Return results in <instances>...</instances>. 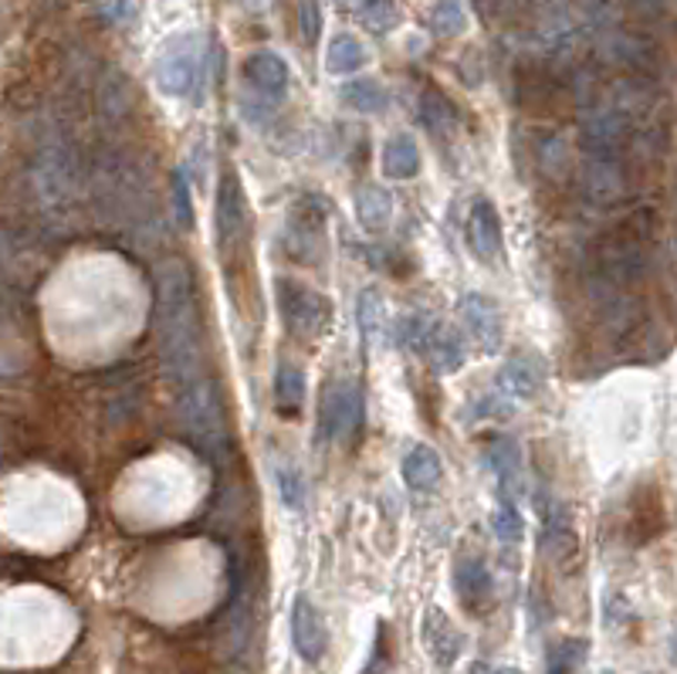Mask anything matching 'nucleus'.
<instances>
[{"mask_svg":"<svg viewBox=\"0 0 677 674\" xmlns=\"http://www.w3.org/2000/svg\"><path fill=\"white\" fill-rule=\"evenodd\" d=\"M475 674H522L519 667H512V664H501V667H491V664H475Z\"/></svg>","mask_w":677,"mask_h":674,"instance_id":"ea45409f","label":"nucleus"},{"mask_svg":"<svg viewBox=\"0 0 677 674\" xmlns=\"http://www.w3.org/2000/svg\"><path fill=\"white\" fill-rule=\"evenodd\" d=\"M299 31H302V38L309 44L319 41V34H322V11H319L315 0H302V4H299Z\"/></svg>","mask_w":677,"mask_h":674,"instance_id":"58836bf2","label":"nucleus"},{"mask_svg":"<svg viewBox=\"0 0 677 674\" xmlns=\"http://www.w3.org/2000/svg\"><path fill=\"white\" fill-rule=\"evenodd\" d=\"M424 166L420 146L410 133H393L383 143V174L389 180H414Z\"/></svg>","mask_w":677,"mask_h":674,"instance_id":"4be33fe9","label":"nucleus"},{"mask_svg":"<svg viewBox=\"0 0 677 674\" xmlns=\"http://www.w3.org/2000/svg\"><path fill=\"white\" fill-rule=\"evenodd\" d=\"M485 465L494 475L501 501H519V495L525 488V465H522L519 440L504 437V434L491 437L488 447H485Z\"/></svg>","mask_w":677,"mask_h":674,"instance_id":"9b49d317","label":"nucleus"},{"mask_svg":"<svg viewBox=\"0 0 677 674\" xmlns=\"http://www.w3.org/2000/svg\"><path fill=\"white\" fill-rule=\"evenodd\" d=\"M274 299H278L281 322H285V329L292 335H299V340H319V335L329 332L332 302L322 292H312L305 286H295V282H285V278H281L278 289H274Z\"/></svg>","mask_w":677,"mask_h":674,"instance_id":"20e7f679","label":"nucleus"},{"mask_svg":"<svg viewBox=\"0 0 677 674\" xmlns=\"http://www.w3.org/2000/svg\"><path fill=\"white\" fill-rule=\"evenodd\" d=\"M455 593L458 600L468 606V610H485L494 597V583H491V573L485 567V559L478 556H465L458 559V567H455Z\"/></svg>","mask_w":677,"mask_h":674,"instance_id":"6ab92c4d","label":"nucleus"},{"mask_svg":"<svg viewBox=\"0 0 677 674\" xmlns=\"http://www.w3.org/2000/svg\"><path fill=\"white\" fill-rule=\"evenodd\" d=\"M156 340L163 366L180 386L200 376V309L194 274L184 261L156 268Z\"/></svg>","mask_w":677,"mask_h":674,"instance_id":"f257e3e1","label":"nucleus"},{"mask_svg":"<svg viewBox=\"0 0 677 674\" xmlns=\"http://www.w3.org/2000/svg\"><path fill=\"white\" fill-rule=\"evenodd\" d=\"M289 628H292V647L295 654L305 661V664H319L325 657V647H329V631H325V621L319 606L299 593L292 600V616H289Z\"/></svg>","mask_w":677,"mask_h":674,"instance_id":"f8f14e48","label":"nucleus"},{"mask_svg":"<svg viewBox=\"0 0 677 674\" xmlns=\"http://www.w3.org/2000/svg\"><path fill=\"white\" fill-rule=\"evenodd\" d=\"M414 353H420L434 373L440 376H450V373H458L465 370L468 363V343H465V335L455 329V325H447V322H437L430 319V325L424 329V335L417 340Z\"/></svg>","mask_w":677,"mask_h":674,"instance_id":"1a4fd4ad","label":"nucleus"},{"mask_svg":"<svg viewBox=\"0 0 677 674\" xmlns=\"http://www.w3.org/2000/svg\"><path fill=\"white\" fill-rule=\"evenodd\" d=\"M305 393H309V376L302 366L295 363H281L278 376H274V407L281 417H299L302 404H305Z\"/></svg>","mask_w":677,"mask_h":674,"instance_id":"393cba45","label":"nucleus"},{"mask_svg":"<svg viewBox=\"0 0 677 674\" xmlns=\"http://www.w3.org/2000/svg\"><path fill=\"white\" fill-rule=\"evenodd\" d=\"M580 194L590 207H613L627 197V166L619 156H586Z\"/></svg>","mask_w":677,"mask_h":674,"instance_id":"6e6552de","label":"nucleus"},{"mask_svg":"<svg viewBox=\"0 0 677 674\" xmlns=\"http://www.w3.org/2000/svg\"><path fill=\"white\" fill-rule=\"evenodd\" d=\"M420 123L434 136H450L458 129V108L437 89H424L420 95Z\"/></svg>","mask_w":677,"mask_h":674,"instance_id":"bb28decb","label":"nucleus"},{"mask_svg":"<svg viewBox=\"0 0 677 674\" xmlns=\"http://www.w3.org/2000/svg\"><path fill=\"white\" fill-rule=\"evenodd\" d=\"M177 417L187 434V440L197 447L204 458L220 465L231 452V431H228V414H223V401L213 380L197 376L180 386L177 401Z\"/></svg>","mask_w":677,"mask_h":674,"instance_id":"f03ea898","label":"nucleus"},{"mask_svg":"<svg viewBox=\"0 0 677 674\" xmlns=\"http://www.w3.org/2000/svg\"><path fill=\"white\" fill-rule=\"evenodd\" d=\"M213 220H217V241L220 248H231L248 224V197L244 187L238 180L235 170H223L220 187H217V207H213Z\"/></svg>","mask_w":677,"mask_h":674,"instance_id":"ddd939ff","label":"nucleus"},{"mask_svg":"<svg viewBox=\"0 0 677 674\" xmlns=\"http://www.w3.org/2000/svg\"><path fill=\"white\" fill-rule=\"evenodd\" d=\"M624 4L644 24H657L670 14V0H624Z\"/></svg>","mask_w":677,"mask_h":674,"instance_id":"4c0bfd02","label":"nucleus"},{"mask_svg":"<svg viewBox=\"0 0 677 674\" xmlns=\"http://www.w3.org/2000/svg\"><path fill=\"white\" fill-rule=\"evenodd\" d=\"M400 475L414 491H434L444 478V465L440 455L434 452L430 444H414L410 452L400 462Z\"/></svg>","mask_w":677,"mask_h":674,"instance_id":"5701e85b","label":"nucleus"},{"mask_svg":"<svg viewBox=\"0 0 677 674\" xmlns=\"http://www.w3.org/2000/svg\"><path fill=\"white\" fill-rule=\"evenodd\" d=\"M427 28L437 38H458V34H465V28H468L465 4H461V0H437V4L427 11Z\"/></svg>","mask_w":677,"mask_h":674,"instance_id":"7c9ffc66","label":"nucleus"},{"mask_svg":"<svg viewBox=\"0 0 677 674\" xmlns=\"http://www.w3.org/2000/svg\"><path fill=\"white\" fill-rule=\"evenodd\" d=\"M34 187H38L41 200L54 204V207H62L75 197L79 180H75V159L69 156V149H62V146L41 149L38 166H34Z\"/></svg>","mask_w":677,"mask_h":674,"instance_id":"9d476101","label":"nucleus"},{"mask_svg":"<svg viewBox=\"0 0 677 674\" xmlns=\"http://www.w3.org/2000/svg\"><path fill=\"white\" fill-rule=\"evenodd\" d=\"M244 79L261 98H281L289 89V65L274 51H254L244 62Z\"/></svg>","mask_w":677,"mask_h":674,"instance_id":"a211bd4d","label":"nucleus"},{"mask_svg":"<svg viewBox=\"0 0 677 674\" xmlns=\"http://www.w3.org/2000/svg\"><path fill=\"white\" fill-rule=\"evenodd\" d=\"M455 309H458V319H461L465 332L471 335L481 353H498L504 346V315H501V309H498V302L491 295L465 292Z\"/></svg>","mask_w":677,"mask_h":674,"instance_id":"0eeeda50","label":"nucleus"},{"mask_svg":"<svg viewBox=\"0 0 677 674\" xmlns=\"http://www.w3.org/2000/svg\"><path fill=\"white\" fill-rule=\"evenodd\" d=\"M634 120L613 102H593L586 105L580 120V146L586 156H619Z\"/></svg>","mask_w":677,"mask_h":674,"instance_id":"423d86ee","label":"nucleus"},{"mask_svg":"<svg viewBox=\"0 0 677 674\" xmlns=\"http://www.w3.org/2000/svg\"><path fill=\"white\" fill-rule=\"evenodd\" d=\"M498 386L512 401H539V393L545 390V360L535 353H512L498 373Z\"/></svg>","mask_w":677,"mask_h":674,"instance_id":"dca6fc26","label":"nucleus"},{"mask_svg":"<svg viewBox=\"0 0 677 674\" xmlns=\"http://www.w3.org/2000/svg\"><path fill=\"white\" fill-rule=\"evenodd\" d=\"M491 529H494L501 546H519L525 536V519L519 512V501H501L491 516Z\"/></svg>","mask_w":677,"mask_h":674,"instance_id":"72a5a7b5","label":"nucleus"},{"mask_svg":"<svg viewBox=\"0 0 677 674\" xmlns=\"http://www.w3.org/2000/svg\"><path fill=\"white\" fill-rule=\"evenodd\" d=\"M420 641H424L427 657L437 667L458 664V657L465 651V634L455 628V621H450V616L440 606H427L424 610V616H420Z\"/></svg>","mask_w":677,"mask_h":674,"instance_id":"4468645a","label":"nucleus"},{"mask_svg":"<svg viewBox=\"0 0 677 674\" xmlns=\"http://www.w3.org/2000/svg\"><path fill=\"white\" fill-rule=\"evenodd\" d=\"M465 238L471 255L481 265H494L504 255V235H501V217L494 210L491 200H475V207L468 210V224H465Z\"/></svg>","mask_w":677,"mask_h":674,"instance_id":"2eb2a0df","label":"nucleus"},{"mask_svg":"<svg viewBox=\"0 0 677 674\" xmlns=\"http://www.w3.org/2000/svg\"><path fill=\"white\" fill-rule=\"evenodd\" d=\"M153 79L159 85L163 95L169 98H190L200 95V79H204V51H200V38L197 34H180L174 41H166V48L159 51Z\"/></svg>","mask_w":677,"mask_h":674,"instance_id":"7ed1b4c3","label":"nucleus"},{"mask_svg":"<svg viewBox=\"0 0 677 674\" xmlns=\"http://www.w3.org/2000/svg\"><path fill=\"white\" fill-rule=\"evenodd\" d=\"M274 485H278V495L285 501L289 512H305V501H309V488H305V478L295 465H274Z\"/></svg>","mask_w":677,"mask_h":674,"instance_id":"473e14b6","label":"nucleus"},{"mask_svg":"<svg viewBox=\"0 0 677 674\" xmlns=\"http://www.w3.org/2000/svg\"><path fill=\"white\" fill-rule=\"evenodd\" d=\"M606 59L624 72H631L634 79H647L657 69V48L644 34H610Z\"/></svg>","mask_w":677,"mask_h":674,"instance_id":"f3484780","label":"nucleus"},{"mask_svg":"<svg viewBox=\"0 0 677 674\" xmlns=\"http://www.w3.org/2000/svg\"><path fill=\"white\" fill-rule=\"evenodd\" d=\"M356 217L369 235H379L393 220V197L383 184H363L356 190Z\"/></svg>","mask_w":677,"mask_h":674,"instance_id":"b1692460","label":"nucleus"},{"mask_svg":"<svg viewBox=\"0 0 677 674\" xmlns=\"http://www.w3.org/2000/svg\"><path fill=\"white\" fill-rule=\"evenodd\" d=\"M325 228V210H309L305 204L292 207L289 217V251L295 258H302L305 265H315L319 258V235Z\"/></svg>","mask_w":677,"mask_h":674,"instance_id":"aec40b11","label":"nucleus"},{"mask_svg":"<svg viewBox=\"0 0 677 674\" xmlns=\"http://www.w3.org/2000/svg\"><path fill=\"white\" fill-rule=\"evenodd\" d=\"M360 329L366 340L376 346V343H386L389 340V315H386V302L376 289H363L360 295Z\"/></svg>","mask_w":677,"mask_h":674,"instance_id":"c756f323","label":"nucleus"},{"mask_svg":"<svg viewBox=\"0 0 677 674\" xmlns=\"http://www.w3.org/2000/svg\"><path fill=\"white\" fill-rule=\"evenodd\" d=\"M363 427V393L350 380L325 386L319 401V440H353Z\"/></svg>","mask_w":677,"mask_h":674,"instance_id":"39448f33","label":"nucleus"},{"mask_svg":"<svg viewBox=\"0 0 677 674\" xmlns=\"http://www.w3.org/2000/svg\"><path fill=\"white\" fill-rule=\"evenodd\" d=\"M471 414L478 421H508L515 414V401L508 397V393L501 386L488 390V393H478L475 404H471Z\"/></svg>","mask_w":677,"mask_h":674,"instance_id":"f704fd0d","label":"nucleus"},{"mask_svg":"<svg viewBox=\"0 0 677 674\" xmlns=\"http://www.w3.org/2000/svg\"><path fill=\"white\" fill-rule=\"evenodd\" d=\"M539 153H542L539 163H542V170L549 177H566V170H570V143H566V136H545Z\"/></svg>","mask_w":677,"mask_h":674,"instance_id":"c9c22d12","label":"nucleus"},{"mask_svg":"<svg viewBox=\"0 0 677 674\" xmlns=\"http://www.w3.org/2000/svg\"><path fill=\"white\" fill-rule=\"evenodd\" d=\"M174 210L184 228H194V194H190V177L184 170L174 174Z\"/></svg>","mask_w":677,"mask_h":674,"instance_id":"e433bc0d","label":"nucleus"},{"mask_svg":"<svg viewBox=\"0 0 677 674\" xmlns=\"http://www.w3.org/2000/svg\"><path fill=\"white\" fill-rule=\"evenodd\" d=\"M343 102L356 112H363V116H383V112L389 108V95L386 89L376 82V79H353L343 85Z\"/></svg>","mask_w":677,"mask_h":674,"instance_id":"c85d7f7f","label":"nucleus"},{"mask_svg":"<svg viewBox=\"0 0 677 674\" xmlns=\"http://www.w3.org/2000/svg\"><path fill=\"white\" fill-rule=\"evenodd\" d=\"M590 644L583 637H562L559 644L549 647L545 657V674H576V667L586 661Z\"/></svg>","mask_w":677,"mask_h":674,"instance_id":"2f4dec72","label":"nucleus"},{"mask_svg":"<svg viewBox=\"0 0 677 674\" xmlns=\"http://www.w3.org/2000/svg\"><path fill=\"white\" fill-rule=\"evenodd\" d=\"M539 516H542V549L555 552V556H566L576 546V532H573V519L570 509L562 505L559 498H549L545 505H535Z\"/></svg>","mask_w":677,"mask_h":674,"instance_id":"412c9836","label":"nucleus"},{"mask_svg":"<svg viewBox=\"0 0 677 674\" xmlns=\"http://www.w3.org/2000/svg\"><path fill=\"white\" fill-rule=\"evenodd\" d=\"M369 62V54H366V44L356 38V34H335L329 51H325V69L332 75H353L360 72L363 65Z\"/></svg>","mask_w":677,"mask_h":674,"instance_id":"a878e982","label":"nucleus"},{"mask_svg":"<svg viewBox=\"0 0 677 674\" xmlns=\"http://www.w3.org/2000/svg\"><path fill=\"white\" fill-rule=\"evenodd\" d=\"M603 674H610V671H603Z\"/></svg>","mask_w":677,"mask_h":674,"instance_id":"a19ab883","label":"nucleus"},{"mask_svg":"<svg viewBox=\"0 0 677 674\" xmlns=\"http://www.w3.org/2000/svg\"><path fill=\"white\" fill-rule=\"evenodd\" d=\"M338 8L350 11L373 34H386L393 24H397V8H393V0H338Z\"/></svg>","mask_w":677,"mask_h":674,"instance_id":"cd10ccee","label":"nucleus"}]
</instances>
